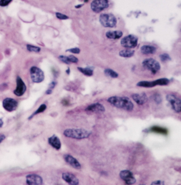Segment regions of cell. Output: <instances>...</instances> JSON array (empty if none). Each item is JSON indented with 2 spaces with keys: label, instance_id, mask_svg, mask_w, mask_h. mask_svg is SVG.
I'll use <instances>...</instances> for the list:
<instances>
[{
  "label": "cell",
  "instance_id": "34",
  "mask_svg": "<svg viewBox=\"0 0 181 185\" xmlns=\"http://www.w3.org/2000/svg\"><path fill=\"white\" fill-rule=\"evenodd\" d=\"M67 51H69L72 52L73 54H78L80 52V49L78 48H73L69 49H68Z\"/></svg>",
  "mask_w": 181,
  "mask_h": 185
},
{
  "label": "cell",
  "instance_id": "3",
  "mask_svg": "<svg viewBox=\"0 0 181 185\" xmlns=\"http://www.w3.org/2000/svg\"><path fill=\"white\" fill-rule=\"evenodd\" d=\"M99 21L104 27L109 28L115 27L117 23L115 16L111 13L102 14L99 16Z\"/></svg>",
  "mask_w": 181,
  "mask_h": 185
},
{
  "label": "cell",
  "instance_id": "15",
  "mask_svg": "<svg viewBox=\"0 0 181 185\" xmlns=\"http://www.w3.org/2000/svg\"><path fill=\"white\" fill-rule=\"evenodd\" d=\"M85 110L88 112H92L94 113H103L105 111V108L102 104L96 103L90 105Z\"/></svg>",
  "mask_w": 181,
  "mask_h": 185
},
{
  "label": "cell",
  "instance_id": "33",
  "mask_svg": "<svg viewBox=\"0 0 181 185\" xmlns=\"http://www.w3.org/2000/svg\"><path fill=\"white\" fill-rule=\"evenodd\" d=\"M68 58L69 60V62L72 63H77L78 62V59L76 57L74 56L73 55H70L69 56H68Z\"/></svg>",
  "mask_w": 181,
  "mask_h": 185
},
{
  "label": "cell",
  "instance_id": "8",
  "mask_svg": "<svg viewBox=\"0 0 181 185\" xmlns=\"http://www.w3.org/2000/svg\"><path fill=\"white\" fill-rule=\"evenodd\" d=\"M108 6V0H94L91 3V9L95 13H99Z\"/></svg>",
  "mask_w": 181,
  "mask_h": 185
},
{
  "label": "cell",
  "instance_id": "18",
  "mask_svg": "<svg viewBox=\"0 0 181 185\" xmlns=\"http://www.w3.org/2000/svg\"><path fill=\"white\" fill-rule=\"evenodd\" d=\"M148 132L156 133L158 134H163V135H167L168 133V131L167 129L162 128L160 126H154L150 128L147 130Z\"/></svg>",
  "mask_w": 181,
  "mask_h": 185
},
{
  "label": "cell",
  "instance_id": "24",
  "mask_svg": "<svg viewBox=\"0 0 181 185\" xmlns=\"http://www.w3.org/2000/svg\"><path fill=\"white\" fill-rule=\"evenodd\" d=\"M46 108H47V106H46V105L45 104H43L41 105V106H40V107H39L38 109L35 112H34V113H33L31 116H30V117L28 118V119H29V120H31L34 116L37 115V114H39V113H42V112H44V111L46 110Z\"/></svg>",
  "mask_w": 181,
  "mask_h": 185
},
{
  "label": "cell",
  "instance_id": "10",
  "mask_svg": "<svg viewBox=\"0 0 181 185\" xmlns=\"http://www.w3.org/2000/svg\"><path fill=\"white\" fill-rule=\"evenodd\" d=\"M2 105L4 110L9 112H11L16 110L18 103L16 100L14 99L7 97L3 100Z\"/></svg>",
  "mask_w": 181,
  "mask_h": 185
},
{
  "label": "cell",
  "instance_id": "36",
  "mask_svg": "<svg viewBox=\"0 0 181 185\" xmlns=\"http://www.w3.org/2000/svg\"><path fill=\"white\" fill-rule=\"evenodd\" d=\"M55 85H56V83L55 82H52L49 85V89H54Z\"/></svg>",
  "mask_w": 181,
  "mask_h": 185
},
{
  "label": "cell",
  "instance_id": "28",
  "mask_svg": "<svg viewBox=\"0 0 181 185\" xmlns=\"http://www.w3.org/2000/svg\"><path fill=\"white\" fill-rule=\"evenodd\" d=\"M154 100L155 103L157 104H160L162 102V97L160 94H155L154 96Z\"/></svg>",
  "mask_w": 181,
  "mask_h": 185
},
{
  "label": "cell",
  "instance_id": "31",
  "mask_svg": "<svg viewBox=\"0 0 181 185\" xmlns=\"http://www.w3.org/2000/svg\"><path fill=\"white\" fill-rule=\"evenodd\" d=\"M12 1V0H0V6L4 7L8 6Z\"/></svg>",
  "mask_w": 181,
  "mask_h": 185
},
{
  "label": "cell",
  "instance_id": "5",
  "mask_svg": "<svg viewBox=\"0 0 181 185\" xmlns=\"http://www.w3.org/2000/svg\"><path fill=\"white\" fill-rule=\"evenodd\" d=\"M30 74L34 83H40L44 80L45 76L42 70L36 66H33L30 69Z\"/></svg>",
  "mask_w": 181,
  "mask_h": 185
},
{
  "label": "cell",
  "instance_id": "6",
  "mask_svg": "<svg viewBox=\"0 0 181 185\" xmlns=\"http://www.w3.org/2000/svg\"><path fill=\"white\" fill-rule=\"evenodd\" d=\"M138 38L134 35H130L125 37L121 41L123 47L129 48H133L138 45Z\"/></svg>",
  "mask_w": 181,
  "mask_h": 185
},
{
  "label": "cell",
  "instance_id": "2",
  "mask_svg": "<svg viewBox=\"0 0 181 185\" xmlns=\"http://www.w3.org/2000/svg\"><path fill=\"white\" fill-rule=\"evenodd\" d=\"M92 132L84 129H68L63 132L65 137L74 139L81 140L89 138Z\"/></svg>",
  "mask_w": 181,
  "mask_h": 185
},
{
  "label": "cell",
  "instance_id": "17",
  "mask_svg": "<svg viewBox=\"0 0 181 185\" xmlns=\"http://www.w3.org/2000/svg\"><path fill=\"white\" fill-rule=\"evenodd\" d=\"M48 142L49 145L52 147H54L56 150H59L61 147V142L59 137L56 135H53L52 137H49L48 139Z\"/></svg>",
  "mask_w": 181,
  "mask_h": 185
},
{
  "label": "cell",
  "instance_id": "7",
  "mask_svg": "<svg viewBox=\"0 0 181 185\" xmlns=\"http://www.w3.org/2000/svg\"><path fill=\"white\" fill-rule=\"evenodd\" d=\"M166 100L170 103L173 110L176 113L181 111V101L178 97L173 94H168L166 97Z\"/></svg>",
  "mask_w": 181,
  "mask_h": 185
},
{
  "label": "cell",
  "instance_id": "13",
  "mask_svg": "<svg viewBox=\"0 0 181 185\" xmlns=\"http://www.w3.org/2000/svg\"><path fill=\"white\" fill-rule=\"evenodd\" d=\"M63 179L67 182L69 184L72 185H77L79 184V179L77 178L75 175L69 173V172H65L63 173L62 175Z\"/></svg>",
  "mask_w": 181,
  "mask_h": 185
},
{
  "label": "cell",
  "instance_id": "16",
  "mask_svg": "<svg viewBox=\"0 0 181 185\" xmlns=\"http://www.w3.org/2000/svg\"><path fill=\"white\" fill-rule=\"evenodd\" d=\"M132 98L137 104L140 105L145 104L148 101V97L145 93H142L140 94L136 93L132 94Z\"/></svg>",
  "mask_w": 181,
  "mask_h": 185
},
{
  "label": "cell",
  "instance_id": "12",
  "mask_svg": "<svg viewBox=\"0 0 181 185\" xmlns=\"http://www.w3.org/2000/svg\"><path fill=\"white\" fill-rule=\"evenodd\" d=\"M26 183L29 185H41L43 184V180L38 174H28L26 176Z\"/></svg>",
  "mask_w": 181,
  "mask_h": 185
},
{
  "label": "cell",
  "instance_id": "23",
  "mask_svg": "<svg viewBox=\"0 0 181 185\" xmlns=\"http://www.w3.org/2000/svg\"><path fill=\"white\" fill-rule=\"evenodd\" d=\"M78 69L84 74V75L87 76H92L93 75L94 70L91 67H86V68H82V67H78Z\"/></svg>",
  "mask_w": 181,
  "mask_h": 185
},
{
  "label": "cell",
  "instance_id": "39",
  "mask_svg": "<svg viewBox=\"0 0 181 185\" xmlns=\"http://www.w3.org/2000/svg\"><path fill=\"white\" fill-rule=\"evenodd\" d=\"M3 121L1 118H0V128H2V126H3Z\"/></svg>",
  "mask_w": 181,
  "mask_h": 185
},
{
  "label": "cell",
  "instance_id": "27",
  "mask_svg": "<svg viewBox=\"0 0 181 185\" xmlns=\"http://www.w3.org/2000/svg\"><path fill=\"white\" fill-rule=\"evenodd\" d=\"M27 50L30 52H39L41 51V48L36 47V46H33L31 45H27Z\"/></svg>",
  "mask_w": 181,
  "mask_h": 185
},
{
  "label": "cell",
  "instance_id": "4",
  "mask_svg": "<svg viewBox=\"0 0 181 185\" xmlns=\"http://www.w3.org/2000/svg\"><path fill=\"white\" fill-rule=\"evenodd\" d=\"M142 65L147 69L150 71L153 74H156L160 69V65L157 60L153 58H148L143 60Z\"/></svg>",
  "mask_w": 181,
  "mask_h": 185
},
{
  "label": "cell",
  "instance_id": "1",
  "mask_svg": "<svg viewBox=\"0 0 181 185\" xmlns=\"http://www.w3.org/2000/svg\"><path fill=\"white\" fill-rule=\"evenodd\" d=\"M107 101L114 106L127 111H132L134 107L132 102L127 97H111L108 98Z\"/></svg>",
  "mask_w": 181,
  "mask_h": 185
},
{
  "label": "cell",
  "instance_id": "41",
  "mask_svg": "<svg viewBox=\"0 0 181 185\" xmlns=\"http://www.w3.org/2000/svg\"><path fill=\"white\" fill-rule=\"evenodd\" d=\"M82 6V5H79L78 6H76V8H80V6Z\"/></svg>",
  "mask_w": 181,
  "mask_h": 185
},
{
  "label": "cell",
  "instance_id": "32",
  "mask_svg": "<svg viewBox=\"0 0 181 185\" xmlns=\"http://www.w3.org/2000/svg\"><path fill=\"white\" fill-rule=\"evenodd\" d=\"M56 16L58 19H60V20H67L69 18V17L67 16L65 14L59 13V12L56 13Z\"/></svg>",
  "mask_w": 181,
  "mask_h": 185
},
{
  "label": "cell",
  "instance_id": "30",
  "mask_svg": "<svg viewBox=\"0 0 181 185\" xmlns=\"http://www.w3.org/2000/svg\"><path fill=\"white\" fill-rule=\"evenodd\" d=\"M59 58L61 61H62L63 62L65 63L66 64H70V62H69L68 57L65 56H60Z\"/></svg>",
  "mask_w": 181,
  "mask_h": 185
},
{
  "label": "cell",
  "instance_id": "25",
  "mask_svg": "<svg viewBox=\"0 0 181 185\" xmlns=\"http://www.w3.org/2000/svg\"><path fill=\"white\" fill-rule=\"evenodd\" d=\"M104 73L106 75L111 77L112 78H117L119 76V74L117 72L114 71L113 70L109 69V68L106 69L104 70Z\"/></svg>",
  "mask_w": 181,
  "mask_h": 185
},
{
  "label": "cell",
  "instance_id": "22",
  "mask_svg": "<svg viewBox=\"0 0 181 185\" xmlns=\"http://www.w3.org/2000/svg\"><path fill=\"white\" fill-rule=\"evenodd\" d=\"M134 54V51L130 49H124L121 50L119 52V55L121 57L124 58H130L133 56Z\"/></svg>",
  "mask_w": 181,
  "mask_h": 185
},
{
  "label": "cell",
  "instance_id": "26",
  "mask_svg": "<svg viewBox=\"0 0 181 185\" xmlns=\"http://www.w3.org/2000/svg\"><path fill=\"white\" fill-rule=\"evenodd\" d=\"M155 81L156 86L157 85H160V86L167 85L170 83V80L167 78H160Z\"/></svg>",
  "mask_w": 181,
  "mask_h": 185
},
{
  "label": "cell",
  "instance_id": "14",
  "mask_svg": "<svg viewBox=\"0 0 181 185\" xmlns=\"http://www.w3.org/2000/svg\"><path fill=\"white\" fill-rule=\"evenodd\" d=\"M64 159L67 163H68L74 169L79 170L81 168V164L73 156L70 155H65L64 157Z\"/></svg>",
  "mask_w": 181,
  "mask_h": 185
},
{
  "label": "cell",
  "instance_id": "38",
  "mask_svg": "<svg viewBox=\"0 0 181 185\" xmlns=\"http://www.w3.org/2000/svg\"><path fill=\"white\" fill-rule=\"evenodd\" d=\"M52 89H49L46 91V94H52Z\"/></svg>",
  "mask_w": 181,
  "mask_h": 185
},
{
  "label": "cell",
  "instance_id": "40",
  "mask_svg": "<svg viewBox=\"0 0 181 185\" xmlns=\"http://www.w3.org/2000/svg\"><path fill=\"white\" fill-rule=\"evenodd\" d=\"M70 69H69V68H68V70H67V71H66V72H67V73L68 74H70Z\"/></svg>",
  "mask_w": 181,
  "mask_h": 185
},
{
  "label": "cell",
  "instance_id": "29",
  "mask_svg": "<svg viewBox=\"0 0 181 185\" xmlns=\"http://www.w3.org/2000/svg\"><path fill=\"white\" fill-rule=\"evenodd\" d=\"M160 58L162 62H166L170 60V57L167 54H163L160 56Z\"/></svg>",
  "mask_w": 181,
  "mask_h": 185
},
{
  "label": "cell",
  "instance_id": "21",
  "mask_svg": "<svg viewBox=\"0 0 181 185\" xmlns=\"http://www.w3.org/2000/svg\"><path fill=\"white\" fill-rule=\"evenodd\" d=\"M137 86L140 87H143L146 88H151L156 86L155 81L149 82V81H141L137 84Z\"/></svg>",
  "mask_w": 181,
  "mask_h": 185
},
{
  "label": "cell",
  "instance_id": "9",
  "mask_svg": "<svg viewBox=\"0 0 181 185\" xmlns=\"http://www.w3.org/2000/svg\"><path fill=\"white\" fill-rule=\"evenodd\" d=\"M119 176L124 181L126 184L127 185H132L136 182V179L133 174L132 172L128 170H124L120 172Z\"/></svg>",
  "mask_w": 181,
  "mask_h": 185
},
{
  "label": "cell",
  "instance_id": "35",
  "mask_svg": "<svg viewBox=\"0 0 181 185\" xmlns=\"http://www.w3.org/2000/svg\"><path fill=\"white\" fill-rule=\"evenodd\" d=\"M165 184V183H164V181H162V180H156V181H153V182H152V184H151V185H164Z\"/></svg>",
  "mask_w": 181,
  "mask_h": 185
},
{
  "label": "cell",
  "instance_id": "37",
  "mask_svg": "<svg viewBox=\"0 0 181 185\" xmlns=\"http://www.w3.org/2000/svg\"><path fill=\"white\" fill-rule=\"evenodd\" d=\"M6 139V136L4 135H0V143H2Z\"/></svg>",
  "mask_w": 181,
  "mask_h": 185
},
{
  "label": "cell",
  "instance_id": "19",
  "mask_svg": "<svg viewBox=\"0 0 181 185\" xmlns=\"http://www.w3.org/2000/svg\"><path fill=\"white\" fill-rule=\"evenodd\" d=\"M123 35V32L121 31H109L106 32V36L109 39H117L121 38Z\"/></svg>",
  "mask_w": 181,
  "mask_h": 185
},
{
  "label": "cell",
  "instance_id": "11",
  "mask_svg": "<svg viewBox=\"0 0 181 185\" xmlns=\"http://www.w3.org/2000/svg\"><path fill=\"white\" fill-rule=\"evenodd\" d=\"M16 89L14 91V94L17 96H21L26 91L27 86L19 76L16 77Z\"/></svg>",
  "mask_w": 181,
  "mask_h": 185
},
{
  "label": "cell",
  "instance_id": "20",
  "mask_svg": "<svg viewBox=\"0 0 181 185\" xmlns=\"http://www.w3.org/2000/svg\"><path fill=\"white\" fill-rule=\"evenodd\" d=\"M156 51V48L152 46L145 45L141 48V52L145 55L154 54Z\"/></svg>",
  "mask_w": 181,
  "mask_h": 185
}]
</instances>
